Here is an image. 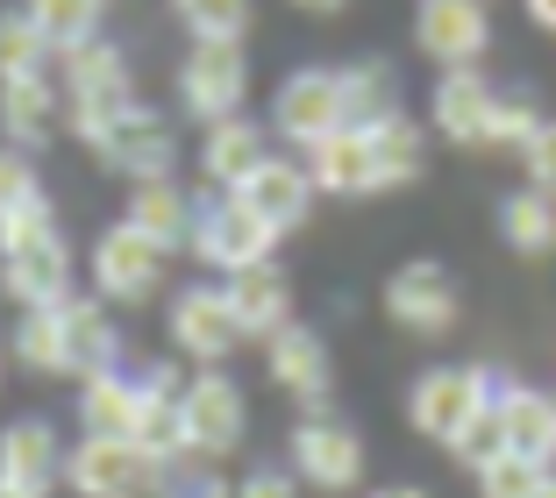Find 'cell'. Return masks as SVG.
Here are the masks:
<instances>
[{
	"label": "cell",
	"instance_id": "1",
	"mask_svg": "<svg viewBox=\"0 0 556 498\" xmlns=\"http://www.w3.org/2000/svg\"><path fill=\"white\" fill-rule=\"evenodd\" d=\"M0 292L15 306H58L72 299V250L50 221V200H29L0 221Z\"/></svg>",
	"mask_w": 556,
	"mask_h": 498
},
{
	"label": "cell",
	"instance_id": "2",
	"mask_svg": "<svg viewBox=\"0 0 556 498\" xmlns=\"http://www.w3.org/2000/svg\"><path fill=\"white\" fill-rule=\"evenodd\" d=\"M129 107H136V79H129V58H122L115 43L65 50V129L79 136L86 150L115 129Z\"/></svg>",
	"mask_w": 556,
	"mask_h": 498
},
{
	"label": "cell",
	"instance_id": "3",
	"mask_svg": "<svg viewBox=\"0 0 556 498\" xmlns=\"http://www.w3.org/2000/svg\"><path fill=\"white\" fill-rule=\"evenodd\" d=\"M150 470L157 456L129 434H79V449H65V491L72 498H150Z\"/></svg>",
	"mask_w": 556,
	"mask_h": 498
},
{
	"label": "cell",
	"instance_id": "4",
	"mask_svg": "<svg viewBox=\"0 0 556 498\" xmlns=\"http://www.w3.org/2000/svg\"><path fill=\"white\" fill-rule=\"evenodd\" d=\"M485 406H492V392H485V370L478 363H435V370H421L414 392H407L414 434H428V442H442V449H450Z\"/></svg>",
	"mask_w": 556,
	"mask_h": 498
},
{
	"label": "cell",
	"instance_id": "5",
	"mask_svg": "<svg viewBox=\"0 0 556 498\" xmlns=\"http://www.w3.org/2000/svg\"><path fill=\"white\" fill-rule=\"evenodd\" d=\"M179 434H186V449H200V456H236L250 434L243 385L222 378V370H193L179 392Z\"/></svg>",
	"mask_w": 556,
	"mask_h": 498
},
{
	"label": "cell",
	"instance_id": "6",
	"mask_svg": "<svg viewBox=\"0 0 556 498\" xmlns=\"http://www.w3.org/2000/svg\"><path fill=\"white\" fill-rule=\"evenodd\" d=\"M271 250H278V228H264L236 193H214L207 207H200V221H193V257L207 264V271L236 278V271H250V264H271Z\"/></svg>",
	"mask_w": 556,
	"mask_h": 498
},
{
	"label": "cell",
	"instance_id": "7",
	"mask_svg": "<svg viewBox=\"0 0 556 498\" xmlns=\"http://www.w3.org/2000/svg\"><path fill=\"white\" fill-rule=\"evenodd\" d=\"M243 321H236V306L222 285H186L179 299H172V349L186 356V363L200 370H222L236 349H243Z\"/></svg>",
	"mask_w": 556,
	"mask_h": 498
},
{
	"label": "cell",
	"instance_id": "8",
	"mask_svg": "<svg viewBox=\"0 0 556 498\" xmlns=\"http://www.w3.org/2000/svg\"><path fill=\"white\" fill-rule=\"evenodd\" d=\"M250 93V58L243 43H193V58L179 65V107L193 114L200 129L229 122Z\"/></svg>",
	"mask_w": 556,
	"mask_h": 498
},
{
	"label": "cell",
	"instance_id": "9",
	"mask_svg": "<svg viewBox=\"0 0 556 498\" xmlns=\"http://www.w3.org/2000/svg\"><path fill=\"white\" fill-rule=\"evenodd\" d=\"M271 129L293 150H314L321 136L350 129V100H343V72H293L271 93Z\"/></svg>",
	"mask_w": 556,
	"mask_h": 498
},
{
	"label": "cell",
	"instance_id": "10",
	"mask_svg": "<svg viewBox=\"0 0 556 498\" xmlns=\"http://www.w3.org/2000/svg\"><path fill=\"white\" fill-rule=\"evenodd\" d=\"M293 477H307L314 491H357L364 477V434L350 427V420H336L321 406V413H307L293 427Z\"/></svg>",
	"mask_w": 556,
	"mask_h": 498
},
{
	"label": "cell",
	"instance_id": "11",
	"mask_svg": "<svg viewBox=\"0 0 556 498\" xmlns=\"http://www.w3.org/2000/svg\"><path fill=\"white\" fill-rule=\"evenodd\" d=\"M164 285V250L143 235V228L115 221L108 235L93 242V292L115 306H143L150 292Z\"/></svg>",
	"mask_w": 556,
	"mask_h": 498
},
{
	"label": "cell",
	"instance_id": "12",
	"mask_svg": "<svg viewBox=\"0 0 556 498\" xmlns=\"http://www.w3.org/2000/svg\"><path fill=\"white\" fill-rule=\"evenodd\" d=\"M492 43V15L485 0H414V50L435 58L442 72L478 65Z\"/></svg>",
	"mask_w": 556,
	"mask_h": 498
},
{
	"label": "cell",
	"instance_id": "13",
	"mask_svg": "<svg viewBox=\"0 0 556 498\" xmlns=\"http://www.w3.org/2000/svg\"><path fill=\"white\" fill-rule=\"evenodd\" d=\"M386 314H393V328H407V335H450L457 314H464L457 278L442 271V264H428V257L400 264V271L386 278Z\"/></svg>",
	"mask_w": 556,
	"mask_h": 498
},
{
	"label": "cell",
	"instance_id": "14",
	"mask_svg": "<svg viewBox=\"0 0 556 498\" xmlns=\"http://www.w3.org/2000/svg\"><path fill=\"white\" fill-rule=\"evenodd\" d=\"M93 157L108 164V171H122L129 186H136V178H172V164H179V136H172V122H164L157 107L136 100L115 129L93 143Z\"/></svg>",
	"mask_w": 556,
	"mask_h": 498
},
{
	"label": "cell",
	"instance_id": "15",
	"mask_svg": "<svg viewBox=\"0 0 556 498\" xmlns=\"http://www.w3.org/2000/svg\"><path fill=\"white\" fill-rule=\"evenodd\" d=\"M264 363H271V385L286 392V399H300L307 413H321V406H328V385H336V363H328V342H321V328H307V321H286L271 342H264Z\"/></svg>",
	"mask_w": 556,
	"mask_h": 498
},
{
	"label": "cell",
	"instance_id": "16",
	"mask_svg": "<svg viewBox=\"0 0 556 498\" xmlns=\"http://www.w3.org/2000/svg\"><path fill=\"white\" fill-rule=\"evenodd\" d=\"M492 79L478 65H457L442 72L435 93H428V114H435V136L457 150H492Z\"/></svg>",
	"mask_w": 556,
	"mask_h": 498
},
{
	"label": "cell",
	"instance_id": "17",
	"mask_svg": "<svg viewBox=\"0 0 556 498\" xmlns=\"http://www.w3.org/2000/svg\"><path fill=\"white\" fill-rule=\"evenodd\" d=\"M236 200H243L264 228H278V235H286V228H300L314 214V200H321V193H314L307 157H264L257 171L236 186Z\"/></svg>",
	"mask_w": 556,
	"mask_h": 498
},
{
	"label": "cell",
	"instance_id": "18",
	"mask_svg": "<svg viewBox=\"0 0 556 498\" xmlns=\"http://www.w3.org/2000/svg\"><path fill=\"white\" fill-rule=\"evenodd\" d=\"M0 484H15L22 498H50L65 484V449H58V427L50 420H8L0 427Z\"/></svg>",
	"mask_w": 556,
	"mask_h": 498
},
{
	"label": "cell",
	"instance_id": "19",
	"mask_svg": "<svg viewBox=\"0 0 556 498\" xmlns=\"http://www.w3.org/2000/svg\"><path fill=\"white\" fill-rule=\"evenodd\" d=\"M58 114H65V86H50V72L0 79V136L15 150H43L58 136Z\"/></svg>",
	"mask_w": 556,
	"mask_h": 498
},
{
	"label": "cell",
	"instance_id": "20",
	"mask_svg": "<svg viewBox=\"0 0 556 498\" xmlns=\"http://www.w3.org/2000/svg\"><path fill=\"white\" fill-rule=\"evenodd\" d=\"M122 221L143 228V235L157 242L164 257H172V250H193L200 207L179 193V178H136V186H129V207H122Z\"/></svg>",
	"mask_w": 556,
	"mask_h": 498
},
{
	"label": "cell",
	"instance_id": "21",
	"mask_svg": "<svg viewBox=\"0 0 556 498\" xmlns=\"http://www.w3.org/2000/svg\"><path fill=\"white\" fill-rule=\"evenodd\" d=\"M307 171H314V193L328 200H371L378 193V171H371V136L350 122V129L321 136L307 150Z\"/></svg>",
	"mask_w": 556,
	"mask_h": 498
},
{
	"label": "cell",
	"instance_id": "22",
	"mask_svg": "<svg viewBox=\"0 0 556 498\" xmlns=\"http://www.w3.org/2000/svg\"><path fill=\"white\" fill-rule=\"evenodd\" d=\"M222 292H229V306H236V321H243L250 342H271L278 328L293 321V285H286L278 264H250V271L222 278Z\"/></svg>",
	"mask_w": 556,
	"mask_h": 498
},
{
	"label": "cell",
	"instance_id": "23",
	"mask_svg": "<svg viewBox=\"0 0 556 498\" xmlns=\"http://www.w3.org/2000/svg\"><path fill=\"white\" fill-rule=\"evenodd\" d=\"M264 157H271V150H264V129L243 122V114H229V122H214V129L200 136V171H207L214 193H236Z\"/></svg>",
	"mask_w": 556,
	"mask_h": 498
},
{
	"label": "cell",
	"instance_id": "24",
	"mask_svg": "<svg viewBox=\"0 0 556 498\" xmlns=\"http://www.w3.org/2000/svg\"><path fill=\"white\" fill-rule=\"evenodd\" d=\"M500 442H507L514 456H528V463L549 470L556 463V392L514 385L507 399H500Z\"/></svg>",
	"mask_w": 556,
	"mask_h": 498
},
{
	"label": "cell",
	"instance_id": "25",
	"mask_svg": "<svg viewBox=\"0 0 556 498\" xmlns=\"http://www.w3.org/2000/svg\"><path fill=\"white\" fill-rule=\"evenodd\" d=\"M371 136V171H378V193H400L428 171V136L414 114H386V122H364Z\"/></svg>",
	"mask_w": 556,
	"mask_h": 498
},
{
	"label": "cell",
	"instance_id": "26",
	"mask_svg": "<svg viewBox=\"0 0 556 498\" xmlns=\"http://www.w3.org/2000/svg\"><path fill=\"white\" fill-rule=\"evenodd\" d=\"M143 420V385L136 370H100V378H79V427L86 434H129Z\"/></svg>",
	"mask_w": 556,
	"mask_h": 498
},
{
	"label": "cell",
	"instance_id": "27",
	"mask_svg": "<svg viewBox=\"0 0 556 498\" xmlns=\"http://www.w3.org/2000/svg\"><path fill=\"white\" fill-rule=\"evenodd\" d=\"M8 349H15V363L36 370V378H72L65 299H58V306H22V321H15V335H8Z\"/></svg>",
	"mask_w": 556,
	"mask_h": 498
},
{
	"label": "cell",
	"instance_id": "28",
	"mask_svg": "<svg viewBox=\"0 0 556 498\" xmlns=\"http://www.w3.org/2000/svg\"><path fill=\"white\" fill-rule=\"evenodd\" d=\"M65 342H72V378L122 370V335H115L100 299H65Z\"/></svg>",
	"mask_w": 556,
	"mask_h": 498
},
{
	"label": "cell",
	"instance_id": "29",
	"mask_svg": "<svg viewBox=\"0 0 556 498\" xmlns=\"http://www.w3.org/2000/svg\"><path fill=\"white\" fill-rule=\"evenodd\" d=\"M500 235H507L514 257H549L556 250V193L521 186V193L500 200Z\"/></svg>",
	"mask_w": 556,
	"mask_h": 498
},
{
	"label": "cell",
	"instance_id": "30",
	"mask_svg": "<svg viewBox=\"0 0 556 498\" xmlns=\"http://www.w3.org/2000/svg\"><path fill=\"white\" fill-rule=\"evenodd\" d=\"M150 498H236V484H229V470H222V456L172 449L150 470Z\"/></svg>",
	"mask_w": 556,
	"mask_h": 498
},
{
	"label": "cell",
	"instance_id": "31",
	"mask_svg": "<svg viewBox=\"0 0 556 498\" xmlns=\"http://www.w3.org/2000/svg\"><path fill=\"white\" fill-rule=\"evenodd\" d=\"M22 15L43 29V43L65 58V50L100 43V22H108V0H22Z\"/></svg>",
	"mask_w": 556,
	"mask_h": 498
},
{
	"label": "cell",
	"instance_id": "32",
	"mask_svg": "<svg viewBox=\"0 0 556 498\" xmlns=\"http://www.w3.org/2000/svg\"><path fill=\"white\" fill-rule=\"evenodd\" d=\"M343 100H350V122H386V114H400V72L378 65V58H364V65H343Z\"/></svg>",
	"mask_w": 556,
	"mask_h": 498
},
{
	"label": "cell",
	"instance_id": "33",
	"mask_svg": "<svg viewBox=\"0 0 556 498\" xmlns=\"http://www.w3.org/2000/svg\"><path fill=\"white\" fill-rule=\"evenodd\" d=\"M179 15L193 29V43H243L257 0H179Z\"/></svg>",
	"mask_w": 556,
	"mask_h": 498
},
{
	"label": "cell",
	"instance_id": "34",
	"mask_svg": "<svg viewBox=\"0 0 556 498\" xmlns=\"http://www.w3.org/2000/svg\"><path fill=\"white\" fill-rule=\"evenodd\" d=\"M50 58H58V50L43 43V29H36L29 15H0V79H15V72H43Z\"/></svg>",
	"mask_w": 556,
	"mask_h": 498
},
{
	"label": "cell",
	"instance_id": "35",
	"mask_svg": "<svg viewBox=\"0 0 556 498\" xmlns=\"http://www.w3.org/2000/svg\"><path fill=\"white\" fill-rule=\"evenodd\" d=\"M542 477H549L542 463H528V456L500 449L492 463H478V498H535V491H542Z\"/></svg>",
	"mask_w": 556,
	"mask_h": 498
},
{
	"label": "cell",
	"instance_id": "36",
	"mask_svg": "<svg viewBox=\"0 0 556 498\" xmlns=\"http://www.w3.org/2000/svg\"><path fill=\"white\" fill-rule=\"evenodd\" d=\"M549 114L535 107V93H500L492 100V150H528V136L542 129Z\"/></svg>",
	"mask_w": 556,
	"mask_h": 498
},
{
	"label": "cell",
	"instance_id": "37",
	"mask_svg": "<svg viewBox=\"0 0 556 498\" xmlns=\"http://www.w3.org/2000/svg\"><path fill=\"white\" fill-rule=\"evenodd\" d=\"M29 200H43V186H36V171H29V150H0V221L15 207H29Z\"/></svg>",
	"mask_w": 556,
	"mask_h": 498
},
{
	"label": "cell",
	"instance_id": "38",
	"mask_svg": "<svg viewBox=\"0 0 556 498\" xmlns=\"http://www.w3.org/2000/svg\"><path fill=\"white\" fill-rule=\"evenodd\" d=\"M521 171H528V186L556 193V122H542V129L528 136V150H521Z\"/></svg>",
	"mask_w": 556,
	"mask_h": 498
},
{
	"label": "cell",
	"instance_id": "39",
	"mask_svg": "<svg viewBox=\"0 0 556 498\" xmlns=\"http://www.w3.org/2000/svg\"><path fill=\"white\" fill-rule=\"evenodd\" d=\"M236 498H300V484L286 477V470H250V477L236 484Z\"/></svg>",
	"mask_w": 556,
	"mask_h": 498
},
{
	"label": "cell",
	"instance_id": "40",
	"mask_svg": "<svg viewBox=\"0 0 556 498\" xmlns=\"http://www.w3.org/2000/svg\"><path fill=\"white\" fill-rule=\"evenodd\" d=\"M528 22H535V29H549V36H556V0H528Z\"/></svg>",
	"mask_w": 556,
	"mask_h": 498
},
{
	"label": "cell",
	"instance_id": "41",
	"mask_svg": "<svg viewBox=\"0 0 556 498\" xmlns=\"http://www.w3.org/2000/svg\"><path fill=\"white\" fill-rule=\"evenodd\" d=\"M293 8H300V15H343L350 0H293Z\"/></svg>",
	"mask_w": 556,
	"mask_h": 498
},
{
	"label": "cell",
	"instance_id": "42",
	"mask_svg": "<svg viewBox=\"0 0 556 498\" xmlns=\"http://www.w3.org/2000/svg\"><path fill=\"white\" fill-rule=\"evenodd\" d=\"M371 498H428L421 484H386V491H371Z\"/></svg>",
	"mask_w": 556,
	"mask_h": 498
},
{
	"label": "cell",
	"instance_id": "43",
	"mask_svg": "<svg viewBox=\"0 0 556 498\" xmlns=\"http://www.w3.org/2000/svg\"><path fill=\"white\" fill-rule=\"evenodd\" d=\"M535 498H556V470H549V477H542V491Z\"/></svg>",
	"mask_w": 556,
	"mask_h": 498
},
{
	"label": "cell",
	"instance_id": "44",
	"mask_svg": "<svg viewBox=\"0 0 556 498\" xmlns=\"http://www.w3.org/2000/svg\"><path fill=\"white\" fill-rule=\"evenodd\" d=\"M0 498H22V491H15V484H0Z\"/></svg>",
	"mask_w": 556,
	"mask_h": 498
}]
</instances>
